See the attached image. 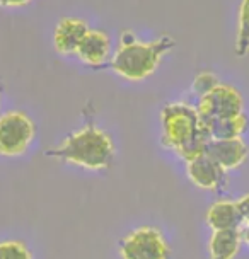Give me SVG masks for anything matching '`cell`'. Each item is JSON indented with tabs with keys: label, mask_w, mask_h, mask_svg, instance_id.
Segmentation results:
<instances>
[{
	"label": "cell",
	"mask_w": 249,
	"mask_h": 259,
	"mask_svg": "<svg viewBox=\"0 0 249 259\" xmlns=\"http://www.w3.org/2000/svg\"><path fill=\"white\" fill-rule=\"evenodd\" d=\"M174 46L176 41L169 34H162L154 41H142L133 31H123L108 67L124 80H145L157 70L162 58Z\"/></svg>",
	"instance_id": "cell-1"
},
{
	"label": "cell",
	"mask_w": 249,
	"mask_h": 259,
	"mask_svg": "<svg viewBox=\"0 0 249 259\" xmlns=\"http://www.w3.org/2000/svg\"><path fill=\"white\" fill-rule=\"evenodd\" d=\"M162 143L184 162L205 152L210 137L196 106L186 101L165 104L160 111Z\"/></svg>",
	"instance_id": "cell-2"
},
{
	"label": "cell",
	"mask_w": 249,
	"mask_h": 259,
	"mask_svg": "<svg viewBox=\"0 0 249 259\" xmlns=\"http://www.w3.org/2000/svg\"><path fill=\"white\" fill-rule=\"evenodd\" d=\"M114 152L113 138L104 130L86 124L68 135L58 147L46 150V155L84 169L103 170L113 164Z\"/></svg>",
	"instance_id": "cell-3"
},
{
	"label": "cell",
	"mask_w": 249,
	"mask_h": 259,
	"mask_svg": "<svg viewBox=\"0 0 249 259\" xmlns=\"http://www.w3.org/2000/svg\"><path fill=\"white\" fill-rule=\"evenodd\" d=\"M36 135V126L24 111H7L0 116V155L19 157L26 154Z\"/></svg>",
	"instance_id": "cell-4"
},
{
	"label": "cell",
	"mask_w": 249,
	"mask_h": 259,
	"mask_svg": "<svg viewBox=\"0 0 249 259\" xmlns=\"http://www.w3.org/2000/svg\"><path fill=\"white\" fill-rule=\"evenodd\" d=\"M171 249L162 232L155 227H140L119 242L121 259H169Z\"/></svg>",
	"instance_id": "cell-5"
},
{
	"label": "cell",
	"mask_w": 249,
	"mask_h": 259,
	"mask_svg": "<svg viewBox=\"0 0 249 259\" xmlns=\"http://www.w3.org/2000/svg\"><path fill=\"white\" fill-rule=\"evenodd\" d=\"M196 109L203 123L224 118H234L244 113V99L241 92L234 85L220 82L209 94L198 97Z\"/></svg>",
	"instance_id": "cell-6"
},
{
	"label": "cell",
	"mask_w": 249,
	"mask_h": 259,
	"mask_svg": "<svg viewBox=\"0 0 249 259\" xmlns=\"http://www.w3.org/2000/svg\"><path fill=\"white\" fill-rule=\"evenodd\" d=\"M205 154L212 157L225 172L239 169L249 157V147L242 138L210 140L205 147Z\"/></svg>",
	"instance_id": "cell-7"
},
{
	"label": "cell",
	"mask_w": 249,
	"mask_h": 259,
	"mask_svg": "<svg viewBox=\"0 0 249 259\" xmlns=\"http://www.w3.org/2000/svg\"><path fill=\"white\" fill-rule=\"evenodd\" d=\"M186 174L196 188L214 191L224 184L227 172L203 152V154L186 160Z\"/></svg>",
	"instance_id": "cell-8"
},
{
	"label": "cell",
	"mask_w": 249,
	"mask_h": 259,
	"mask_svg": "<svg viewBox=\"0 0 249 259\" xmlns=\"http://www.w3.org/2000/svg\"><path fill=\"white\" fill-rule=\"evenodd\" d=\"M89 29V24L80 17H63V19H60L53 32V46L57 53L63 55V57L75 55L77 48H79V45L82 43Z\"/></svg>",
	"instance_id": "cell-9"
},
{
	"label": "cell",
	"mask_w": 249,
	"mask_h": 259,
	"mask_svg": "<svg viewBox=\"0 0 249 259\" xmlns=\"http://www.w3.org/2000/svg\"><path fill=\"white\" fill-rule=\"evenodd\" d=\"M75 55L82 63L89 67H103L111 58V38L106 31L89 29Z\"/></svg>",
	"instance_id": "cell-10"
},
{
	"label": "cell",
	"mask_w": 249,
	"mask_h": 259,
	"mask_svg": "<svg viewBox=\"0 0 249 259\" xmlns=\"http://www.w3.org/2000/svg\"><path fill=\"white\" fill-rule=\"evenodd\" d=\"M206 224L212 230H229V229H241L242 217L237 208V201L220 200L215 201L205 215Z\"/></svg>",
	"instance_id": "cell-11"
},
{
	"label": "cell",
	"mask_w": 249,
	"mask_h": 259,
	"mask_svg": "<svg viewBox=\"0 0 249 259\" xmlns=\"http://www.w3.org/2000/svg\"><path fill=\"white\" fill-rule=\"evenodd\" d=\"M242 244L241 229L214 230L209 240L210 259H234Z\"/></svg>",
	"instance_id": "cell-12"
},
{
	"label": "cell",
	"mask_w": 249,
	"mask_h": 259,
	"mask_svg": "<svg viewBox=\"0 0 249 259\" xmlns=\"http://www.w3.org/2000/svg\"><path fill=\"white\" fill-rule=\"evenodd\" d=\"M210 140H227V138H242L244 132L249 126L246 113L234 118L215 119V121L203 123Z\"/></svg>",
	"instance_id": "cell-13"
},
{
	"label": "cell",
	"mask_w": 249,
	"mask_h": 259,
	"mask_svg": "<svg viewBox=\"0 0 249 259\" xmlns=\"http://www.w3.org/2000/svg\"><path fill=\"white\" fill-rule=\"evenodd\" d=\"M236 53L239 57L249 53V0H241L237 9Z\"/></svg>",
	"instance_id": "cell-14"
},
{
	"label": "cell",
	"mask_w": 249,
	"mask_h": 259,
	"mask_svg": "<svg viewBox=\"0 0 249 259\" xmlns=\"http://www.w3.org/2000/svg\"><path fill=\"white\" fill-rule=\"evenodd\" d=\"M0 259H33V252L21 240H2Z\"/></svg>",
	"instance_id": "cell-15"
},
{
	"label": "cell",
	"mask_w": 249,
	"mask_h": 259,
	"mask_svg": "<svg viewBox=\"0 0 249 259\" xmlns=\"http://www.w3.org/2000/svg\"><path fill=\"white\" fill-rule=\"evenodd\" d=\"M219 84H220V80L214 72H200L195 77V80H193L191 89L198 97H201V96L209 94L210 91H214Z\"/></svg>",
	"instance_id": "cell-16"
},
{
	"label": "cell",
	"mask_w": 249,
	"mask_h": 259,
	"mask_svg": "<svg viewBox=\"0 0 249 259\" xmlns=\"http://www.w3.org/2000/svg\"><path fill=\"white\" fill-rule=\"evenodd\" d=\"M237 208H239V211H241L242 222L244 224H249V193L244 194L241 200L237 201Z\"/></svg>",
	"instance_id": "cell-17"
},
{
	"label": "cell",
	"mask_w": 249,
	"mask_h": 259,
	"mask_svg": "<svg viewBox=\"0 0 249 259\" xmlns=\"http://www.w3.org/2000/svg\"><path fill=\"white\" fill-rule=\"evenodd\" d=\"M33 0H0V7L4 9H21V7H26Z\"/></svg>",
	"instance_id": "cell-18"
},
{
	"label": "cell",
	"mask_w": 249,
	"mask_h": 259,
	"mask_svg": "<svg viewBox=\"0 0 249 259\" xmlns=\"http://www.w3.org/2000/svg\"><path fill=\"white\" fill-rule=\"evenodd\" d=\"M241 234H242V242H246L249 246V224H242Z\"/></svg>",
	"instance_id": "cell-19"
}]
</instances>
